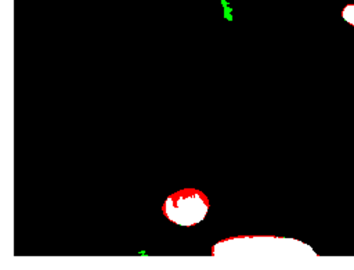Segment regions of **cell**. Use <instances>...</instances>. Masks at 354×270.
Instances as JSON below:
<instances>
[{
    "label": "cell",
    "instance_id": "obj_3",
    "mask_svg": "<svg viewBox=\"0 0 354 270\" xmlns=\"http://www.w3.org/2000/svg\"><path fill=\"white\" fill-rule=\"evenodd\" d=\"M342 17L344 21H347L351 26H354V4H347L342 10Z\"/></svg>",
    "mask_w": 354,
    "mask_h": 270
},
{
    "label": "cell",
    "instance_id": "obj_2",
    "mask_svg": "<svg viewBox=\"0 0 354 270\" xmlns=\"http://www.w3.org/2000/svg\"><path fill=\"white\" fill-rule=\"evenodd\" d=\"M162 209L165 216L173 223L180 226H194L205 217L209 209V201L203 192L194 188H185L171 194Z\"/></svg>",
    "mask_w": 354,
    "mask_h": 270
},
{
    "label": "cell",
    "instance_id": "obj_1",
    "mask_svg": "<svg viewBox=\"0 0 354 270\" xmlns=\"http://www.w3.org/2000/svg\"><path fill=\"white\" fill-rule=\"evenodd\" d=\"M213 255L238 260H278L297 256H317L313 249L299 241L277 237H236L221 241Z\"/></svg>",
    "mask_w": 354,
    "mask_h": 270
}]
</instances>
